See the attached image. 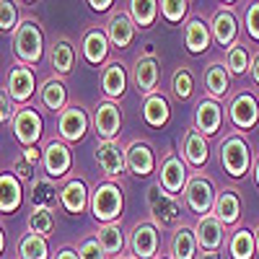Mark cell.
I'll use <instances>...</instances> for the list:
<instances>
[{
    "mask_svg": "<svg viewBox=\"0 0 259 259\" xmlns=\"http://www.w3.org/2000/svg\"><path fill=\"white\" fill-rule=\"evenodd\" d=\"M187 11H189V3H184V0H161L158 3V13L168 21V24H179L187 16Z\"/></svg>",
    "mask_w": 259,
    "mask_h": 259,
    "instance_id": "60d3db41",
    "label": "cell"
},
{
    "mask_svg": "<svg viewBox=\"0 0 259 259\" xmlns=\"http://www.w3.org/2000/svg\"><path fill=\"white\" fill-rule=\"evenodd\" d=\"M182 153H184L187 163L194 166V168H200V166L207 163V158H210V145H207V138L200 133L197 127H189L187 133H184Z\"/></svg>",
    "mask_w": 259,
    "mask_h": 259,
    "instance_id": "7402d4cb",
    "label": "cell"
},
{
    "mask_svg": "<svg viewBox=\"0 0 259 259\" xmlns=\"http://www.w3.org/2000/svg\"><path fill=\"white\" fill-rule=\"evenodd\" d=\"M41 166H45L50 179H62L73 166V153L62 140H50L41 150Z\"/></svg>",
    "mask_w": 259,
    "mask_h": 259,
    "instance_id": "7c38bea8",
    "label": "cell"
},
{
    "mask_svg": "<svg viewBox=\"0 0 259 259\" xmlns=\"http://www.w3.org/2000/svg\"><path fill=\"white\" fill-rule=\"evenodd\" d=\"M34 171H36V166H31L24 156H18V158H16V177H18V179H29V182H34Z\"/></svg>",
    "mask_w": 259,
    "mask_h": 259,
    "instance_id": "f6af8a7d",
    "label": "cell"
},
{
    "mask_svg": "<svg viewBox=\"0 0 259 259\" xmlns=\"http://www.w3.org/2000/svg\"><path fill=\"white\" fill-rule=\"evenodd\" d=\"M210 41H212V31L210 26L205 24V21L200 16H192L187 21V26H184V45L192 55H202L210 50Z\"/></svg>",
    "mask_w": 259,
    "mask_h": 259,
    "instance_id": "cb8c5ba5",
    "label": "cell"
},
{
    "mask_svg": "<svg viewBox=\"0 0 259 259\" xmlns=\"http://www.w3.org/2000/svg\"><path fill=\"white\" fill-rule=\"evenodd\" d=\"M117 259H133V256H130V254H122V256H117Z\"/></svg>",
    "mask_w": 259,
    "mask_h": 259,
    "instance_id": "9f6ffc18",
    "label": "cell"
},
{
    "mask_svg": "<svg viewBox=\"0 0 259 259\" xmlns=\"http://www.w3.org/2000/svg\"><path fill=\"white\" fill-rule=\"evenodd\" d=\"M24 202V187H21V179L16 174H8L3 171L0 174V212H16Z\"/></svg>",
    "mask_w": 259,
    "mask_h": 259,
    "instance_id": "484cf974",
    "label": "cell"
},
{
    "mask_svg": "<svg viewBox=\"0 0 259 259\" xmlns=\"http://www.w3.org/2000/svg\"><path fill=\"white\" fill-rule=\"evenodd\" d=\"M254 244H256V254H259V226L254 228Z\"/></svg>",
    "mask_w": 259,
    "mask_h": 259,
    "instance_id": "11a10c76",
    "label": "cell"
},
{
    "mask_svg": "<svg viewBox=\"0 0 259 259\" xmlns=\"http://www.w3.org/2000/svg\"><path fill=\"white\" fill-rule=\"evenodd\" d=\"M205 89H207V94H210V99L215 101V99H223L226 94H228V85H231V75H228V70H226V65L223 62H218V60H212L207 68H205Z\"/></svg>",
    "mask_w": 259,
    "mask_h": 259,
    "instance_id": "4dcf8cb0",
    "label": "cell"
},
{
    "mask_svg": "<svg viewBox=\"0 0 259 259\" xmlns=\"http://www.w3.org/2000/svg\"><path fill=\"white\" fill-rule=\"evenodd\" d=\"M21 156H24L31 166H36L39 161H41V156H39V148H24V150H21Z\"/></svg>",
    "mask_w": 259,
    "mask_h": 259,
    "instance_id": "7dc6e473",
    "label": "cell"
},
{
    "mask_svg": "<svg viewBox=\"0 0 259 259\" xmlns=\"http://www.w3.org/2000/svg\"><path fill=\"white\" fill-rule=\"evenodd\" d=\"M13 55L21 65H39L45 57V34L36 18H24L13 31Z\"/></svg>",
    "mask_w": 259,
    "mask_h": 259,
    "instance_id": "6da1fadb",
    "label": "cell"
},
{
    "mask_svg": "<svg viewBox=\"0 0 259 259\" xmlns=\"http://www.w3.org/2000/svg\"><path fill=\"white\" fill-rule=\"evenodd\" d=\"M197 239H194V228L189 226H179L171 236V244H168V254L171 259H197Z\"/></svg>",
    "mask_w": 259,
    "mask_h": 259,
    "instance_id": "83f0119b",
    "label": "cell"
},
{
    "mask_svg": "<svg viewBox=\"0 0 259 259\" xmlns=\"http://www.w3.org/2000/svg\"><path fill=\"white\" fill-rule=\"evenodd\" d=\"M31 205L45 210H55L60 205V189L50 177H36L31 182Z\"/></svg>",
    "mask_w": 259,
    "mask_h": 259,
    "instance_id": "f546056e",
    "label": "cell"
},
{
    "mask_svg": "<svg viewBox=\"0 0 259 259\" xmlns=\"http://www.w3.org/2000/svg\"><path fill=\"white\" fill-rule=\"evenodd\" d=\"M94 11H99V13H104V11H109L114 3H112V0H91V3H89Z\"/></svg>",
    "mask_w": 259,
    "mask_h": 259,
    "instance_id": "c3c4849f",
    "label": "cell"
},
{
    "mask_svg": "<svg viewBox=\"0 0 259 259\" xmlns=\"http://www.w3.org/2000/svg\"><path fill=\"white\" fill-rule=\"evenodd\" d=\"M212 215L223 226H236L239 223V218H241V194H239V189H233V187L221 189L218 197H215Z\"/></svg>",
    "mask_w": 259,
    "mask_h": 259,
    "instance_id": "ffe728a7",
    "label": "cell"
},
{
    "mask_svg": "<svg viewBox=\"0 0 259 259\" xmlns=\"http://www.w3.org/2000/svg\"><path fill=\"white\" fill-rule=\"evenodd\" d=\"M55 259H80V256H78V251H73V249L65 246V249H60V251H57V256H55Z\"/></svg>",
    "mask_w": 259,
    "mask_h": 259,
    "instance_id": "f907efd6",
    "label": "cell"
},
{
    "mask_svg": "<svg viewBox=\"0 0 259 259\" xmlns=\"http://www.w3.org/2000/svg\"><path fill=\"white\" fill-rule=\"evenodd\" d=\"M228 119L233 122L236 130H254L259 124V99L251 91L236 94L233 101L228 104Z\"/></svg>",
    "mask_w": 259,
    "mask_h": 259,
    "instance_id": "52a82bcc",
    "label": "cell"
},
{
    "mask_svg": "<svg viewBox=\"0 0 259 259\" xmlns=\"http://www.w3.org/2000/svg\"><path fill=\"white\" fill-rule=\"evenodd\" d=\"M96 163L104 171L106 177H119L124 174L127 168V156H124V148L117 140H101L96 145Z\"/></svg>",
    "mask_w": 259,
    "mask_h": 259,
    "instance_id": "9a60e30c",
    "label": "cell"
},
{
    "mask_svg": "<svg viewBox=\"0 0 259 259\" xmlns=\"http://www.w3.org/2000/svg\"><path fill=\"white\" fill-rule=\"evenodd\" d=\"M251 68V57L244 47V41H236L231 50H226V70L228 75H244Z\"/></svg>",
    "mask_w": 259,
    "mask_h": 259,
    "instance_id": "74e56055",
    "label": "cell"
},
{
    "mask_svg": "<svg viewBox=\"0 0 259 259\" xmlns=\"http://www.w3.org/2000/svg\"><path fill=\"white\" fill-rule=\"evenodd\" d=\"M109 39H106L104 29H89L83 36V60L89 62V65H101L106 57H109Z\"/></svg>",
    "mask_w": 259,
    "mask_h": 259,
    "instance_id": "4316f807",
    "label": "cell"
},
{
    "mask_svg": "<svg viewBox=\"0 0 259 259\" xmlns=\"http://www.w3.org/2000/svg\"><path fill=\"white\" fill-rule=\"evenodd\" d=\"M96 241L99 246L104 249L106 256H122V249H124V233H122V226L119 223H106L96 231Z\"/></svg>",
    "mask_w": 259,
    "mask_h": 259,
    "instance_id": "d6a6232c",
    "label": "cell"
},
{
    "mask_svg": "<svg viewBox=\"0 0 259 259\" xmlns=\"http://www.w3.org/2000/svg\"><path fill=\"white\" fill-rule=\"evenodd\" d=\"M101 91L106 99H122L127 91V70L119 60H112L101 73Z\"/></svg>",
    "mask_w": 259,
    "mask_h": 259,
    "instance_id": "d4e9b609",
    "label": "cell"
},
{
    "mask_svg": "<svg viewBox=\"0 0 259 259\" xmlns=\"http://www.w3.org/2000/svg\"><path fill=\"white\" fill-rule=\"evenodd\" d=\"M18 259H50V244L36 233H24L18 241Z\"/></svg>",
    "mask_w": 259,
    "mask_h": 259,
    "instance_id": "8d00e7d4",
    "label": "cell"
},
{
    "mask_svg": "<svg viewBox=\"0 0 259 259\" xmlns=\"http://www.w3.org/2000/svg\"><path fill=\"white\" fill-rule=\"evenodd\" d=\"M254 179H256V187H259V158L254 161Z\"/></svg>",
    "mask_w": 259,
    "mask_h": 259,
    "instance_id": "db71d44e",
    "label": "cell"
},
{
    "mask_svg": "<svg viewBox=\"0 0 259 259\" xmlns=\"http://www.w3.org/2000/svg\"><path fill=\"white\" fill-rule=\"evenodd\" d=\"M210 31H212V39L218 41L221 47L231 50L236 41H239V18L231 8H221L215 11L212 21H210Z\"/></svg>",
    "mask_w": 259,
    "mask_h": 259,
    "instance_id": "2e32d148",
    "label": "cell"
},
{
    "mask_svg": "<svg viewBox=\"0 0 259 259\" xmlns=\"http://www.w3.org/2000/svg\"><path fill=\"white\" fill-rule=\"evenodd\" d=\"M246 31L254 41H259V3H251L246 8Z\"/></svg>",
    "mask_w": 259,
    "mask_h": 259,
    "instance_id": "ee69618b",
    "label": "cell"
},
{
    "mask_svg": "<svg viewBox=\"0 0 259 259\" xmlns=\"http://www.w3.org/2000/svg\"><path fill=\"white\" fill-rule=\"evenodd\" d=\"M189 177H187V163L182 161V156L177 153H168L161 163V174H158V184L163 192H168L171 197H179L184 194V187H187Z\"/></svg>",
    "mask_w": 259,
    "mask_h": 259,
    "instance_id": "30bf717a",
    "label": "cell"
},
{
    "mask_svg": "<svg viewBox=\"0 0 259 259\" xmlns=\"http://www.w3.org/2000/svg\"><path fill=\"white\" fill-rule=\"evenodd\" d=\"M6 89H8V96L13 104H21L26 106L29 99L34 96L36 91V78H34V70L29 65H13L11 73H8V80H6Z\"/></svg>",
    "mask_w": 259,
    "mask_h": 259,
    "instance_id": "8fae6325",
    "label": "cell"
},
{
    "mask_svg": "<svg viewBox=\"0 0 259 259\" xmlns=\"http://www.w3.org/2000/svg\"><path fill=\"white\" fill-rule=\"evenodd\" d=\"M127 16L133 18V24L138 29H150L158 16V0H130Z\"/></svg>",
    "mask_w": 259,
    "mask_h": 259,
    "instance_id": "e575fe53",
    "label": "cell"
},
{
    "mask_svg": "<svg viewBox=\"0 0 259 259\" xmlns=\"http://www.w3.org/2000/svg\"><path fill=\"white\" fill-rule=\"evenodd\" d=\"M161 259H171V256H161Z\"/></svg>",
    "mask_w": 259,
    "mask_h": 259,
    "instance_id": "6f0895ef",
    "label": "cell"
},
{
    "mask_svg": "<svg viewBox=\"0 0 259 259\" xmlns=\"http://www.w3.org/2000/svg\"><path fill=\"white\" fill-rule=\"evenodd\" d=\"M249 73H251V78H254V83L259 85V52L251 57V68H249Z\"/></svg>",
    "mask_w": 259,
    "mask_h": 259,
    "instance_id": "681fc988",
    "label": "cell"
},
{
    "mask_svg": "<svg viewBox=\"0 0 259 259\" xmlns=\"http://www.w3.org/2000/svg\"><path fill=\"white\" fill-rule=\"evenodd\" d=\"M3 251H6V231L0 226V256H3Z\"/></svg>",
    "mask_w": 259,
    "mask_h": 259,
    "instance_id": "f5cc1de1",
    "label": "cell"
},
{
    "mask_svg": "<svg viewBox=\"0 0 259 259\" xmlns=\"http://www.w3.org/2000/svg\"><path fill=\"white\" fill-rule=\"evenodd\" d=\"M50 65L57 75H68L75 65V50L70 45V39H57L50 50Z\"/></svg>",
    "mask_w": 259,
    "mask_h": 259,
    "instance_id": "836d02e7",
    "label": "cell"
},
{
    "mask_svg": "<svg viewBox=\"0 0 259 259\" xmlns=\"http://www.w3.org/2000/svg\"><path fill=\"white\" fill-rule=\"evenodd\" d=\"M91 212L99 223H117L122 218V210H124V197H122V189L112 182H104L96 184V189L91 192Z\"/></svg>",
    "mask_w": 259,
    "mask_h": 259,
    "instance_id": "3957f363",
    "label": "cell"
},
{
    "mask_svg": "<svg viewBox=\"0 0 259 259\" xmlns=\"http://www.w3.org/2000/svg\"><path fill=\"white\" fill-rule=\"evenodd\" d=\"M161 246V233L153 223H135L130 233V256L133 259H156Z\"/></svg>",
    "mask_w": 259,
    "mask_h": 259,
    "instance_id": "ba28073f",
    "label": "cell"
},
{
    "mask_svg": "<svg viewBox=\"0 0 259 259\" xmlns=\"http://www.w3.org/2000/svg\"><path fill=\"white\" fill-rule=\"evenodd\" d=\"M78 256L80 259H106V254H104V249L99 246L96 239H85L78 249Z\"/></svg>",
    "mask_w": 259,
    "mask_h": 259,
    "instance_id": "7bdbcfd3",
    "label": "cell"
},
{
    "mask_svg": "<svg viewBox=\"0 0 259 259\" xmlns=\"http://www.w3.org/2000/svg\"><path fill=\"white\" fill-rule=\"evenodd\" d=\"M223 124V109L218 101L212 99H202L197 101V106H194V127L200 130V133L207 138V135H215Z\"/></svg>",
    "mask_w": 259,
    "mask_h": 259,
    "instance_id": "44dd1931",
    "label": "cell"
},
{
    "mask_svg": "<svg viewBox=\"0 0 259 259\" xmlns=\"http://www.w3.org/2000/svg\"><path fill=\"white\" fill-rule=\"evenodd\" d=\"M197 259H223V256H221L218 251H202V254H200Z\"/></svg>",
    "mask_w": 259,
    "mask_h": 259,
    "instance_id": "816d5d0a",
    "label": "cell"
},
{
    "mask_svg": "<svg viewBox=\"0 0 259 259\" xmlns=\"http://www.w3.org/2000/svg\"><path fill=\"white\" fill-rule=\"evenodd\" d=\"M143 119L150 124V127H163L168 119H171V106H168V99L163 94H150L145 96L143 101Z\"/></svg>",
    "mask_w": 259,
    "mask_h": 259,
    "instance_id": "1f68e13d",
    "label": "cell"
},
{
    "mask_svg": "<svg viewBox=\"0 0 259 259\" xmlns=\"http://www.w3.org/2000/svg\"><path fill=\"white\" fill-rule=\"evenodd\" d=\"M18 21V6L8 3V0H0V31H16Z\"/></svg>",
    "mask_w": 259,
    "mask_h": 259,
    "instance_id": "b9f144b4",
    "label": "cell"
},
{
    "mask_svg": "<svg viewBox=\"0 0 259 259\" xmlns=\"http://www.w3.org/2000/svg\"><path fill=\"white\" fill-rule=\"evenodd\" d=\"M29 231L41 236V239H50L55 233V210H45V207H34L29 215Z\"/></svg>",
    "mask_w": 259,
    "mask_h": 259,
    "instance_id": "f35d334b",
    "label": "cell"
},
{
    "mask_svg": "<svg viewBox=\"0 0 259 259\" xmlns=\"http://www.w3.org/2000/svg\"><path fill=\"white\" fill-rule=\"evenodd\" d=\"M11 127H13L16 140L24 148H36V143L41 138V130H45V122H41V117L34 106H21V109H16V114L11 119Z\"/></svg>",
    "mask_w": 259,
    "mask_h": 259,
    "instance_id": "8992f818",
    "label": "cell"
},
{
    "mask_svg": "<svg viewBox=\"0 0 259 259\" xmlns=\"http://www.w3.org/2000/svg\"><path fill=\"white\" fill-rule=\"evenodd\" d=\"M104 34L109 39V45L117 47V50H127L130 45L135 41V34H138V26L133 24V18L127 13H112V18L106 21L104 26Z\"/></svg>",
    "mask_w": 259,
    "mask_h": 259,
    "instance_id": "e0dca14e",
    "label": "cell"
},
{
    "mask_svg": "<svg viewBox=\"0 0 259 259\" xmlns=\"http://www.w3.org/2000/svg\"><path fill=\"white\" fill-rule=\"evenodd\" d=\"M194 91V78H192V70L189 68H177V73L171 75V94H174L179 101H187Z\"/></svg>",
    "mask_w": 259,
    "mask_h": 259,
    "instance_id": "ab89813d",
    "label": "cell"
},
{
    "mask_svg": "<svg viewBox=\"0 0 259 259\" xmlns=\"http://www.w3.org/2000/svg\"><path fill=\"white\" fill-rule=\"evenodd\" d=\"M124 156H127V168L133 171L135 177H150L156 168V156H153V148L143 140H133L124 148Z\"/></svg>",
    "mask_w": 259,
    "mask_h": 259,
    "instance_id": "d6986e66",
    "label": "cell"
},
{
    "mask_svg": "<svg viewBox=\"0 0 259 259\" xmlns=\"http://www.w3.org/2000/svg\"><path fill=\"white\" fill-rule=\"evenodd\" d=\"M60 205H62L65 212L80 215L85 207L91 205V192H89V187H85L80 179H70L68 184L60 189Z\"/></svg>",
    "mask_w": 259,
    "mask_h": 259,
    "instance_id": "603a6c76",
    "label": "cell"
},
{
    "mask_svg": "<svg viewBox=\"0 0 259 259\" xmlns=\"http://www.w3.org/2000/svg\"><path fill=\"white\" fill-rule=\"evenodd\" d=\"M215 197H218V189H215V184L207 177H202V174L189 177V182L184 187V202L192 212H197L200 218L210 215L215 207Z\"/></svg>",
    "mask_w": 259,
    "mask_h": 259,
    "instance_id": "5b68a950",
    "label": "cell"
},
{
    "mask_svg": "<svg viewBox=\"0 0 259 259\" xmlns=\"http://www.w3.org/2000/svg\"><path fill=\"white\" fill-rule=\"evenodd\" d=\"M39 101L47 112H62L65 106H68V89H65L62 78H50V80L41 83Z\"/></svg>",
    "mask_w": 259,
    "mask_h": 259,
    "instance_id": "f1b7e54d",
    "label": "cell"
},
{
    "mask_svg": "<svg viewBox=\"0 0 259 259\" xmlns=\"http://www.w3.org/2000/svg\"><path fill=\"white\" fill-rule=\"evenodd\" d=\"M133 78H135V89H138V94H143V96L156 94V89H158V78H161L158 60H156V57H145V55H140V57L135 60Z\"/></svg>",
    "mask_w": 259,
    "mask_h": 259,
    "instance_id": "ac0fdd59",
    "label": "cell"
},
{
    "mask_svg": "<svg viewBox=\"0 0 259 259\" xmlns=\"http://www.w3.org/2000/svg\"><path fill=\"white\" fill-rule=\"evenodd\" d=\"M194 239H197V246L202 251H218L223 246V239H226V226L212 212L202 215L194 223Z\"/></svg>",
    "mask_w": 259,
    "mask_h": 259,
    "instance_id": "5bb4252c",
    "label": "cell"
},
{
    "mask_svg": "<svg viewBox=\"0 0 259 259\" xmlns=\"http://www.w3.org/2000/svg\"><path fill=\"white\" fill-rule=\"evenodd\" d=\"M228 254L233 259H254L256 256V244H254V231L249 228H236L231 241H228Z\"/></svg>",
    "mask_w": 259,
    "mask_h": 259,
    "instance_id": "d590c367",
    "label": "cell"
},
{
    "mask_svg": "<svg viewBox=\"0 0 259 259\" xmlns=\"http://www.w3.org/2000/svg\"><path fill=\"white\" fill-rule=\"evenodd\" d=\"M221 163L233 179H241L251 171V145L246 143L244 135L231 133L221 143Z\"/></svg>",
    "mask_w": 259,
    "mask_h": 259,
    "instance_id": "277c9868",
    "label": "cell"
},
{
    "mask_svg": "<svg viewBox=\"0 0 259 259\" xmlns=\"http://www.w3.org/2000/svg\"><path fill=\"white\" fill-rule=\"evenodd\" d=\"M85 130H89V114L80 104H70L65 106L57 117V135L65 143H80L85 138Z\"/></svg>",
    "mask_w": 259,
    "mask_h": 259,
    "instance_id": "9c48e42d",
    "label": "cell"
},
{
    "mask_svg": "<svg viewBox=\"0 0 259 259\" xmlns=\"http://www.w3.org/2000/svg\"><path fill=\"white\" fill-rule=\"evenodd\" d=\"M13 114H16V112H13V101H11V96L0 91V122L13 119Z\"/></svg>",
    "mask_w": 259,
    "mask_h": 259,
    "instance_id": "bcb514c9",
    "label": "cell"
},
{
    "mask_svg": "<svg viewBox=\"0 0 259 259\" xmlns=\"http://www.w3.org/2000/svg\"><path fill=\"white\" fill-rule=\"evenodd\" d=\"M122 130V109L114 101H99L94 109V133L101 140H114Z\"/></svg>",
    "mask_w": 259,
    "mask_h": 259,
    "instance_id": "4fadbf2b",
    "label": "cell"
},
{
    "mask_svg": "<svg viewBox=\"0 0 259 259\" xmlns=\"http://www.w3.org/2000/svg\"><path fill=\"white\" fill-rule=\"evenodd\" d=\"M148 210H150V218H153V226L158 228H179L182 223V205L177 202V197H171L168 192L161 189V184H150L148 189Z\"/></svg>",
    "mask_w": 259,
    "mask_h": 259,
    "instance_id": "7a4b0ae2",
    "label": "cell"
}]
</instances>
